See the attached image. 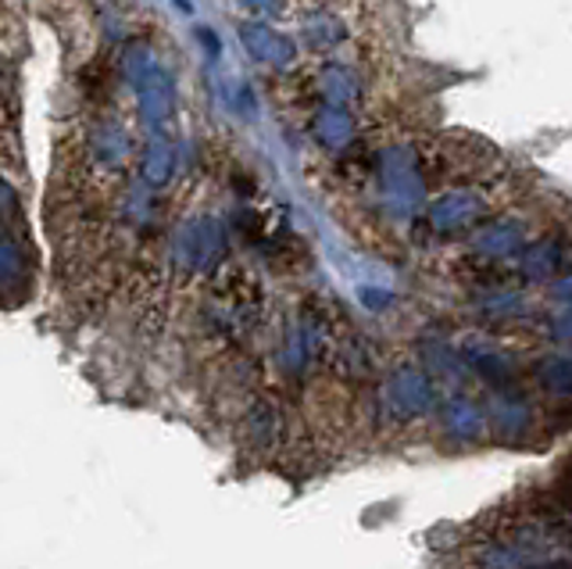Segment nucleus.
Wrapping results in <instances>:
<instances>
[{
  "label": "nucleus",
  "instance_id": "1",
  "mask_svg": "<svg viewBox=\"0 0 572 569\" xmlns=\"http://www.w3.org/2000/svg\"><path fill=\"white\" fill-rule=\"evenodd\" d=\"M379 405H384V412L390 419H419L433 409H441L433 379L422 365H401V369H393L384 379V387H379Z\"/></svg>",
  "mask_w": 572,
  "mask_h": 569
},
{
  "label": "nucleus",
  "instance_id": "2",
  "mask_svg": "<svg viewBox=\"0 0 572 569\" xmlns=\"http://www.w3.org/2000/svg\"><path fill=\"white\" fill-rule=\"evenodd\" d=\"M458 351H461V362H466V369L472 376H480L490 390H505V387H515V362L512 355L501 344L487 341L480 333H469L455 341Z\"/></svg>",
  "mask_w": 572,
  "mask_h": 569
},
{
  "label": "nucleus",
  "instance_id": "3",
  "mask_svg": "<svg viewBox=\"0 0 572 569\" xmlns=\"http://www.w3.org/2000/svg\"><path fill=\"white\" fill-rule=\"evenodd\" d=\"M487 423L494 433H505V437H523V433L534 430V409H529L523 395H515V387L490 390Z\"/></svg>",
  "mask_w": 572,
  "mask_h": 569
},
{
  "label": "nucleus",
  "instance_id": "4",
  "mask_svg": "<svg viewBox=\"0 0 572 569\" xmlns=\"http://www.w3.org/2000/svg\"><path fill=\"white\" fill-rule=\"evenodd\" d=\"M437 416H441L444 433H447V437H455V444H476L490 430L487 409H480V405L469 401V398H461V395L441 401Z\"/></svg>",
  "mask_w": 572,
  "mask_h": 569
},
{
  "label": "nucleus",
  "instance_id": "5",
  "mask_svg": "<svg viewBox=\"0 0 572 569\" xmlns=\"http://www.w3.org/2000/svg\"><path fill=\"white\" fill-rule=\"evenodd\" d=\"M544 559V555L537 548L523 545V540H494V545H483L476 548L472 555V566L476 569H534L537 562Z\"/></svg>",
  "mask_w": 572,
  "mask_h": 569
},
{
  "label": "nucleus",
  "instance_id": "6",
  "mask_svg": "<svg viewBox=\"0 0 572 569\" xmlns=\"http://www.w3.org/2000/svg\"><path fill=\"white\" fill-rule=\"evenodd\" d=\"M537 384L548 390L551 398H572V348L548 351L537 362Z\"/></svg>",
  "mask_w": 572,
  "mask_h": 569
},
{
  "label": "nucleus",
  "instance_id": "7",
  "mask_svg": "<svg viewBox=\"0 0 572 569\" xmlns=\"http://www.w3.org/2000/svg\"><path fill=\"white\" fill-rule=\"evenodd\" d=\"M276 433H279V412L272 409L268 401L254 405V412H251V437L268 444V441H276Z\"/></svg>",
  "mask_w": 572,
  "mask_h": 569
},
{
  "label": "nucleus",
  "instance_id": "8",
  "mask_svg": "<svg viewBox=\"0 0 572 569\" xmlns=\"http://www.w3.org/2000/svg\"><path fill=\"white\" fill-rule=\"evenodd\" d=\"M548 333L558 348H572V308L554 311V316L548 319Z\"/></svg>",
  "mask_w": 572,
  "mask_h": 569
},
{
  "label": "nucleus",
  "instance_id": "9",
  "mask_svg": "<svg viewBox=\"0 0 572 569\" xmlns=\"http://www.w3.org/2000/svg\"><path fill=\"white\" fill-rule=\"evenodd\" d=\"M554 297H562V301H572V276L554 283Z\"/></svg>",
  "mask_w": 572,
  "mask_h": 569
},
{
  "label": "nucleus",
  "instance_id": "10",
  "mask_svg": "<svg viewBox=\"0 0 572 569\" xmlns=\"http://www.w3.org/2000/svg\"><path fill=\"white\" fill-rule=\"evenodd\" d=\"M534 569H572V562H565V559H540Z\"/></svg>",
  "mask_w": 572,
  "mask_h": 569
}]
</instances>
